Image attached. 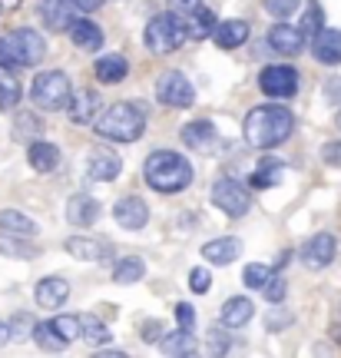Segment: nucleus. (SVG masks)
I'll use <instances>...</instances> for the list:
<instances>
[{"label": "nucleus", "mask_w": 341, "mask_h": 358, "mask_svg": "<svg viewBox=\"0 0 341 358\" xmlns=\"http://www.w3.org/2000/svg\"><path fill=\"white\" fill-rule=\"evenodd\" d=\"M66 219H70V226H76V229H89L100 219V203L93 196H87V192H76V196H70V203H66Z\"/></svg>", "instance_id": "obj_14"}, {"label": "nucleus", "mask_w": 341, "mask_h": 358, "mask_svg": "<svg viewBox=\"0 0 341 358\" xmlns=\"http://www.w3.org/2000/svg\"><path fill=\"white\" fill-rule=\"evenodd\" d=\"M203 256H205V262H212V266H232V262L242 256V243L232 239V236L212 239V243L203 245Z\"/></svg>", "instance_id": "obj_22"}, {"label": "nucleus", "mask_w": 341, "mask_h": 358, "mask_svg": "<svg viewBox=\"0 0 341 358\" xmlns=\"http://www.w3.org/2000/svg\"><path fill=\"white\" fill-rule=\"evenodd\" d=\"M298 3L302 0H266V10L272 17H291V13L298 10Z\"/></svg>", "instance_id": "obj_41"}, {"label": "nucleus", "mask_w": 341, "mask_h": 358, "mask_svg": "<svg viewBox=\"0 0 341 358\" xmlns=\"http://www.w3.org/2000/svg\"><path fill=\"white\" fill-rule=\"evenodd\" d=\"M40 308H60L70 299V282L60 279V275H47V279L37 282V292H34Z\"/></svg>", "instance_id": "obj_16"}, {"label": "nucleus", "mask_w": 341, "mask_h": 358, "mask_svg": "<svg viewBox=\"0 0 341 358\" xmlns=\"http://www.w3.org/2000/svg\"><path fill=\"white\" fill-rule=\"evenodd\" d=\"M212 40L215 47H222V50H235V47H242L249 40V24L245 20H222V24H215Z\"/></svg>", "instance_id": "obj_23"}, {"label": "nucleus", "mask_w": 341, "mask_h": 358, "mask_svg": "<svg viewBox=\"0 0 341 358\" xmlns=\"http://www.w3.org/2000/svg\"><path fill=\"white\" fill-rule=\"evenodd\" d=\"M66 34L73 40V47H80V50H100V43H103V30L93 20H87V17H76Z\"/></svg>", "instance_id": "obj_25"}, {"label": "nucleus", "mask_w": 341, "mask_h": 358, "mask_svg": "<svg viewBox=\"0 0 341 358\" xmlns=\"http://www.w3.org/2000/svg\"><path fill=\"white\" fill-rule=\"evenodd\" d=\"M80 332H83V338L93 342V345H106V342H110V329H106L96 315H80Z\"/></svg>", "instance_id": "obj_34"}, {"label": "nucleus", "mask_w": 341, "mask_h": 358, "mask_svg": "<svg viewBox=\"0 0 341 358\" xmlns=\"http://www.w3.org/2000/svg\"><path fill=\"white\" fill-rule=\"evenodd\" d=\"M119 169H123V159L110 150H100V153L89 156V166H87V176L93 182H113L119 176Z\"/></svg>", "instance_id": "obj_18"}, {"label": "nucleus", "mask_w": 341, "mask_h": 358, "mask_svg": "<svg viewBox=\"0 0 341 358\" xmlns=\"http://www.w3.org/2000/svg\"><path fill=\"white\" fill-rule=\"evenodd\" d=\"M34 329H37V322H30V315H17V319L10 322V335H13V338H20V342H24V338H30V332H34Z\"/></svg>", "instance_id": "obj_43"}, {"label": "nucleus", "mask_w": 341, "mask_h": 358, "mask_svg": "<svg viewBox=\"0 0 341 358\" xmlns=\"http://www.w3.org/2000/svg\"><path fill=\"white\" fill-rule=\"evenodd\" d=\"M338 256V243H335V236L331 232H315L308 243L302 245V262L308 268H328Z\"/></svg>", "instance_id": "obj_10"}, {"label": "nucleus", "mask_w": 341, "mask_h": 358, "mask_svg": "<svg viewBox=\"0 0 341 358\" xmlns=\"http://www.w3.org/2000/svg\"><path fill=\"white\" fill-rule=\"evenodd\" d=\"M40 13H43V24H47V30H53V34H64V30H70L73 27V13H80L70 3V0H43V7H40Z\"/></svg>", "instance_id": "obj_15"}, {"label": "nucleus", "mask_w": 341, "mask_h": 358, "mask_svg": "<svg viewBox=\"0 0 341 358\" xmlns=\"http://www.w3.org/2000/svg\"><path fill=\"white\" fill-rule=\"evenodd\" d=\"M325 13H321V7H318L315 0H312V3H308V10H305V20H302V30L305 34H312V37H315L318 30H325Z\"/></svg>", "instance_id": "obj_40"}, {"label": "nucleus", "mask_w": 341, "mask_h": 358, "mask_svg": "<svg viewBox=\"0 0 341 358\" xmlns=\"http://www.w3.org/2000/svg\"><path fill=\"white\" fill-rule=\"evenodd\" d=\"M295 129V116L285 106H275V103H266V106H252L245 123H242V133H245V143L252 150H275L291 136Z\"/></svg>", "instance_id": "obj_1"}, {"label": "nucleus", "mask_w": 341, "mask_h": 358, "mask_svg": "<svg viewBox=\"0 0 341 358\" xmlns=\"http://www.w3.org/2000/svg\"><path fill=\"white\" fill-rule=\"evenodd\" d=\"M212 203L215 209H222L228 219H242L249 209H252V196L249 189L235 182V179H219L212 186Z\"/></svg>", "instance_id": "obj_9"}, {"label": "nucleus", "mask_w": 341, "mask_h": 358, "mask_svg": "<svg viewBox=\"0 0 341 358\" xmlns=\"http://www.w3.org/2000/svg\"><path fill=\"white\" fill-rule=\"evenodd\" d=\"M0 229L7 232V236H24V239H34L37 236V222L24 213H17V209H3L0 213Z\"/></svg>", "instance_id": "obj_27"}, {"label": "nucleus", "mask_w": 341, "mask_h": 358, "mask_svg": "<svg viewBox=\"0 0 341 358\" xmlns=\"http://www.w3.org/2000/svg\"><path fill=\"white\" fill-rule=\"evenodd\" d=\"M7 338H13V335H10V322H0V348L7 345Z\"/></svg>", "instance_id": "obj_50"}, {"label": "nucleus", "mask_w": 341, "mask_h": 358, "mask_svg": "<svg viewBox=\"0 0 341 358\" xmlns=\"http://www.w3.org/2000/svg\"><path fill=\"white\" fill-rule=\"evenodd\" d=\"M143 338H146V342H159V338H163V325H159V322H146V325H143Z\"/></svg>", "instance_id": "obj_47"}, {"label": "nucleus", "mask_w": 341, "mask_h": 358, "mask_svg": "<svg viewBox=\"0 0 341 358\" xmlns=\"http://www.w3.org/2000/svg\"><path fill=\"white\" fill-rule=\"evenodd\" d=\"M47 57V43L37 30L30 27H17L10 34L0 37V66L3 70H24V66H37Z\"/></svg>", "instance_id": "obj_4"}, {"label": "nucleus", "mask_w": 341, "mask_h": 358, "mask_svg": "<svg viewBox=\"0 0 341 358\" xmlns=\"http://www.w3.org/2000/svg\"><path fill=\"white\" fill-rule=\"evenodd\" d=\"M186 17V34H189V40H205V37H212V30H215V17L205 7H199V10H192V13H182Z\"/></svg>", "instance_id": "obj_28"}, {"label": "nucleus", "mask_w": 341, "mask_h": 358, "mask_svg": "<svg viewBox=\"0 0 341 358\" xmlns=\"http://www.w3.org/2000/svg\"><path fill=\"white\" fill-rule=\"evenodd\" d=\"M156 100L166 103V106H173V110H186V106L196 103V90H192V83L186 80V73L166 70V73H159V80H156Z\"/></svg>", "instance_id": "obj_7"}, {"label": "nucleus", "mask_w": 341, "mask_h": 358, "mask_svg": "<svg viewBox=\"0 0 341 358\" xmlns=\"http://www.w3.org/2000/svg\"><path fill=\"white\" fill-rule=\"evenodd\" d=\"M93 73H96V80H100L103 87H116V83H123V80H126L129 64H126V57H119V53H106V57L96 60Z\"/></svg>", "instance_id": "obj_20"}, {"label": "nucleus", "mask_w": 341, "mask_h": 358, "mask_svg": "<svg viewBox=\"0 0 341 358\" xmlns=\"http://www.w3.org/2000/svg\"><path fill=\"white\" fill-rule=\"evenodd\" d=\"M182 143L189 146V150H199V153H215L219 150V129L209 123V120H192V123H186L182 127Z\"/></svg>", "instance_id": "obj_12"}, {"label": "nucleus", "mask_w": 341, "mask_h": 358, "mask_svg": "<svg viewBox=\"0 0 341 358\" xmlns=\"http://www.w3.org/2000/svg\"><path fill=\"white\" fill-rule=\"evenodd\" d=\"M176 322H179V329H196V308L189 306V302H179L176 306Z\"/></svg>", "instance_id": "obj_44"}, {"label": "nucleus", "mask_w": 341, "mask_h": 358, "mask_svg": "<svg viewBox=\"0 0 341 358\" xmlns=\"http://www.w3.org/2000/svg\"><path fill=\"white\" fill-rule=\"evenodd\" d=\"M66 252L73 259H80V262H100L103 256H110L106 243L93 239V236H73V239H66Z\"/></svg>", "instance_id": "obj_24"}, {"label": "nucleus", "mask_w": 341, "mask_h": 358, "mask_svg": "<svg viewBox=\"0 0 341 358\" xmlns=\"http://www.w3.org/2000/svg\"><path fill=\"white\" fill-rule=\"evenodd\" d=\"M0 252H7V256H13V259H34L37 256V249L27 245L24 236H7V232H3V239H0Z\"/></svg>", "instance_id": "obj_37"}, {"label": "nucleus", "mask_w": 341, "mask_h": 358, "mask_svg": "<svg viewBox=\"0 0 341 358\" xmlns=\"http://www.w3.org/2000/svg\"><path fill=\"white\" fill-rule=\"evenodd\" d=\"M40 133H43V123H40L37 113H20L17 116V123H13V136H17V140L34 143Z\"/></svg>", "instance_id": "obj_33"}, {"label": "nucleus", "mask_w": 341, "mask_h": 358, "mask_svg": "<svg viewBox=\"0 0 341 358\" xmlns=\"http://www.w3.org/2000/svg\"><path fill=\"white\" fill-rule=\"evenodd\" d=\"M189 40L186 34V17L176 10H166L159 17H152L146 27V47L152 53H176L182 43Z\"/></svg>", "instance_id": "obj_5"}, {"label": "nucleus", "mask_w": 341, "mask_h": 358, "mask_svg": "<svg viewBox=\"0 0 341 358\" xmlns=\"http://www.w3.org/2000/svg\"><path fill=\"white\" fill-rule=\"evenodd\" d=\"M27 159H30V166L37 169V173H53V169L60 166V146L57 143L34 140V143H27Z\"/></svg>", "instance_id": "obj_19"}, {"label": "nucleus", "mask_w": 341, "mask_h": 358, "mask_svg": "<svg viewBox=\"0 0 341 358\" xmlns=\"http://www.w3.org/2000/svg\"><path fill=\"white\" fill-rule=\"evenodd\" d=\"M70 120L73 123H93L96 120V113H100V96H96V90H80V93H73L70 96Z\"/></svg>", "instance_id": "obj_21"}, {"label": "nucleus", "mask_w": 341, "mask_h": 358, "mask_svg": "<svg viewBox=\"0 0 341 358\" xmlns=\"http://www.w3.org/2000/svg\"><path fill=\"white\" fill-rule=\"evenodd\" d=\"M259 87L272 100H289L298 93V70L289 64H268L259 73Z\"/></svg>", "instance_id": "obj_8"}, {"label": "nucleus", "mask_w": 341, "mask_h": 358, "mask_svg": "<svg viewBox=\"0 0 341 358\" xmlns=\"http://www.w3.org/2000/svg\"><path fill=\"white\" fill-rule=\"evenodd\" d=\"M70 96H73V90H70V77H66L64 70L40 73V77L34 80V87H30V100L37 103L40 110H47V113L66 110V106H70Z\"/></svg>", "instance_id": "obj_6"}, {"label": "nucleus", "mask_w": 341, "mask_h": 358, "mask_svg": "<svg viewBox=\"0 0 341 358\" xmlns=\"http://www.w3.org/2000/svg\"><path fill=\"white\" fill-rule=\"evenodd\" d=\"M285 173H289V166L285 163H275V159H268V163H262V166L252 173V182L255 189H268V186H278L282 179H285Z\"/></svg>", "instance_id": "obj_30"}, {"label": "nucleus", "mask_w": 341, "mask_h": 358, "mask_svg": "<svg viewBox=\"0 0 341 358\" xmlns=\"http://www.w3.org/2000/svg\"><path fill=\"white\" fill-rule=\"evenodd\" d=\"M312 53L318 64L338 66L341 64V30H318L312 37Z\"/></svg>", "instance_id": "obj_17"}, {"label": "nucleus", "mask_w": 341, "mask_h": 358, "mask_svg": "<svg viewBox=\"0 0 341 358\" xmlns=\"http://www.w3.org/2000/svg\"><path fill=\"white\" fill-rule=\"evenodd\" d=\"M169 3H173V10L176 13H192V10L203 7V0H169Z\"/></svg>", "instance_id": "obj_48"}, {"label": "nucleus", "mask_w": 341, "mask_h": 358, "mask_svg": "<svg viewBox=\"0 0 341 358\" xmlns=\"http://www.w3.org/2000/svg\"><path fill=\"white\" fill-rule=\"evenodd\" d=\"M50 325H53V332L60 335V338H64L66 345H70V342H76V338H80V315H57V319H50Z\"/></svg>", "instance_id": "obj_36"}, {"label": "nucleus", "mask_w": 341, "mask_h": 358, "mask_svg": "<svg viewBox=\"0 0 341 358\" xmlns=\"http://www.w3.org/2000/svg\"><path fill=\"white\" fill-rule=\"evenodd\" d=\"M255 315V306H252V299H242V295H235V299H228L226 306H222V325L226 329H242L245 322H252Z\"/></svg>", "instance_id": "obj_26"}, {"label": "nucleus", "mask_w": 341, "mask_h": 358, "mask_svg": "<svg viewBox=\"0 0 341 358\" xmlns=\"http://www.w3.org/2000/svg\"><path fill=\"white\" fill-rule=\"evenodd\" d=\"M34 342H37L43 352H64V348H66V342L53 332L50 322H37V329H34Z\"/></svg>", "instance_id": "obj_35"}, {"label": "nucleus", "mask_w": 341, "mask_h": 358, "mask_svg": "<svg viewBox=\"0 0 341 358\" xmlns=\"http://www.w3.org/2000/svg\"><path fill=\"white\" fill-rule=\"evenodd\" d=\"M163 352L166 355H192L196 352V342H192V332L189 329H179L173 335H163Z\"/></svg>", "instance_id": "obj_32"}, {"label": "nucleus", "mask_w": 341, "mask_h": 358, "mask_svg": "<svg viewBox=\"0 0 341 358\" xmlns=\"http://www.w3.org/2000/svg\"><path fill=\"white\" fill-rule=\"evenodd\" d=\"M266 43L278 57H298L305 50V30L302 27H289V24H275L268 30Z\"/></svg>", "instance_id": "obj_11"}, {"label": "nucleus", "mask_w": 341, "mask_h": 358, "mask_svg": "<svg viewBox=\"0 0 341 358\" xmlns=\"http://www.w3.org/2000/svg\"><path fill=\"white\" fill-rule=\"evenodd\" d=\"M289 322H291V315H289V312H278V308H275V312H268L266 325H268V329H272V332H275V329H282V325H289Z\"/></svg>", "instance_id": "obj_46"}, {"label": "nucleus", "mask_w": 341, "mask_h": 358, "mask_svg": "<svg viewBox=\"0 0 341 358\" xmlns=\"http://www.w3.org/2000/svg\"><path fill=\"white\" fill-rule=\"evenodd\" d=\"M268 275H272V268L262 266V262H252V266H245V272H242V282H245L249 289H262L268 282Z\"/></svg>", "instance_id": "obj_38"}, {"label": "nucleus", "mask_w": 341, "mask_h": 358, "mask_svg": "<svg viewBox=\"0 0 341 358\" xmlns=\"http://www.w3.org/2000/svg\"><path fill=\"white\" fill-rule=\"evenodd\" d=\"M146 275V262L139 256H129V259H119L113 268V279L119 282V285H133V282H139Z\"/></svg>", "instance_id": "obj_31"}, {"label": "nucleus", "mask_w": 341, "mask_h": 358, "mask_svg": "<svg viewBox=\"0 0 341 358\" xmlns=\"http://www.w3.org/2000/svg\"><path fill=\"white\" fill-rule=\"evenodd\" d=\"M96 133L110 143H136L146 133V113L136 103H113L100 113Z\"/></svg>", "instance_id": "obj_3"}, {"label": "nucleus", "mask_w": 341, "mask_h": 358, "mask_svg": "<svg viewBox=\"0 0 341 358\" xmlns=\"http://www.w3.org/2000/svg\"><path fill=\"white\" fill-rule=\"evenodd\" d=\"M70 3H73L80 13H89V10H96V7H103L106 0H70Z\"/></svg>", "instance_id": "obj_49"}, {"label": "nucleus", "mask_w": 341, "mask_h": 358, "mask_svg": "<svg viewBox=\"0 0 341 358\" xmlns=\"http://www.w3.org/2000/svg\"><path fill=\"white\" fill-rule=\"evenodd\" d=\"M209 285H212V275H209V268H192L189 272V289L192 292H209Z\"/></svg>", "instance_id": "obj_42"}, {"label": "nucleus", "mask_w": 341, "mask_h": 358, "mask_svg": "<svg viewBox=\"0 0 341 358\" xmlns=\"http://www.w3.org/2000/svg\"><path fill=\"white\" fill-rule=\"evenodd\" d=\"M113 219L119 222V229L136 232L150 222V206L143 203L139 196H123V199L113 206Z\"/></svg>", "instance_id": "obj_13"}, {"label": "nucleus", "mask_w": 341, "mask_h": 358, "mask_svg": "<svg viewBox=\"0 0 341 358\" xmlns=\"http://www.w3.org/2000/svg\"><path fill=\"white\" fill-rule=\"evenodd\" d=\"M262 289H266V299H268V302H272V306H278V302H285L289 282L282 279V275H275V272H272V275H268V282L262 285Z\"/></svg>", "instance_id": "obj_39"}, {"label": "nucleus", "mask_w": 341, "mask_h": 358, "mask_svg": "<svg viewBox=\"0 0 341 358\" xmlns=\"http://www.w3.org/2000/svg\"><path fill=\"white\" fill-rule=\"evenodd\" d=\"M192 176H196L192 163L182 153H173V150H156L143 163V179L156 192H182L192 182Z\"/></svg>", "instance_id": "obj_2"}, {"label": "nucleus", "mask_w": 341, "mask_h": 358, "mask_svg": "<svg viewBox=\"0 0 341 358\" xmlns=\"http://www.w3.org/2000/svg\"><path fill=\"white\" fill-rule=\"evenodd\" d=\"M321 159L328 163V166H341V140H331L321 146Z\"/></svg>", "instance_id": "obj_45"}, {"label": "nucleus", "mask_w": 341, "mask_h": 358, "mask_svg": "<svg viewBox=\"0 0 341 358\" xmlns=\"http://www.w3.org/2000/svg\"><path fill=\"white\" fill-rule=\"evenodd\" d=\"M20 96H24L20 80L13 77V70H3V66H0V110H3V113H10L13 106L20 103Z\"/></svg>", "instance_id": "obj_29"}]
</instances>
